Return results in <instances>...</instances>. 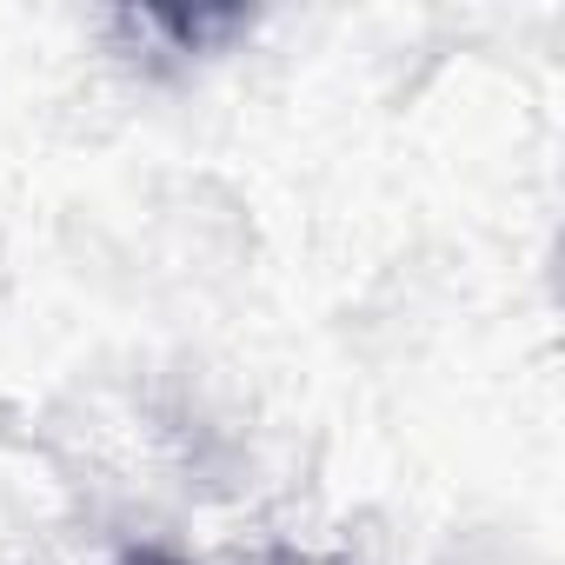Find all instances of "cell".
I'll list each match as a JSON object with an SVG mask.
<instances>
[]
</instances>
